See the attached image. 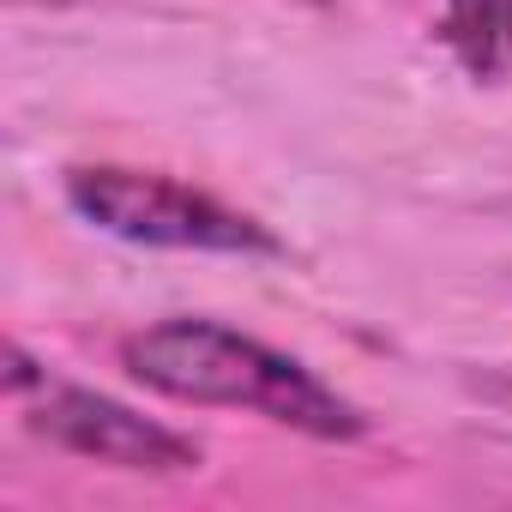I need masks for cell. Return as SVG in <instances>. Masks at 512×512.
<instances>
[{
	"mask_svg": "<svg viewBox=\"0 0 512 512\" xmlns=\"http://www.w3.org/2000/svg\"><path fill=\"white\" fill-rule=\"evenodd\" d=\"M121 362L139 386L181 398V404H223V410H260L314 440H356L368 416L338 398L314 368L296 356L247 338L223 320H163L121 344Z\"/></svg>",
	"mask_w": 512,
	"mask_h": 512,
	"instance_id": "obj_1",
	"label": "cell"
},
{
	"mask_svg": "<svg viewBox=\"0 0 512 512\" xmlns=\"http://www.w3.org/2000/svg\"><path fill=\"white\" fill-rule=\"evenodd\" d=\"M67 199L85 223L139 247H175V253H278L284 247L260 217L223 205L217 193H199L175 175H151L127 163L67 169Z\"/></svg>",
	"mask_w": 512,
	"mask_h": 512,
	"instance_id": "obj_2",
	"label": "cell"
},
{
	"mask_svg": "<svg viewBox=\"0 0 512 512\" xmlns=\"http://www.w3.org/2000/svg\"><path fill=\"white\" fill-rule=\"evenodd\" d=\"M31 428L67 452L115 464V470H199V446L187 434H175L103 392H85V386H49Z\"/></svg>",
	"mask_w": 512,
	"mask_h": 512,
	"instance_id": "obj_3",
	"label": "cell"
},
{
	"mask_svg": "<svg viewBox=\"0 0 512 512\" xmlns=\"http://www.w3.org/2000/svg\"><path fill=\"white\" fill-rule=\"evenodd\" d=\"M446 43L482 79L512 61V0H446Z\"/></svg>",
	"mask_w": 512,
	"mask_h": 512,
	"instance_id": "obj_4",
	"label": "cell"
}]
</instances>
